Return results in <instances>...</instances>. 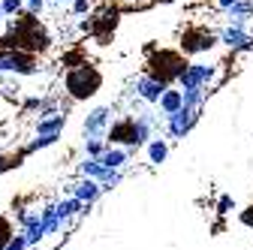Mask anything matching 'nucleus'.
Here are the masks:
<instances>
[{
	"label": "nucleus",
	"mask_w": 253,
	"mask_h": 250,
	"mask_svg": "<svg viewBox=\"0 0 253 250\" xmlns=\"http://www.w3.org/2000/svg\"><path fill=\"white\" fill-rule=\"evenodd\" d=\"M6 48H21V51H40L48 45L45 30L40 27L37 18H18L9 24V37L3 40Z\"/></svg>",
	"instance_id": "f257e3e1"
},
{
	"label": "nucleus",
	"mask_w": 253,
	"mask_h": 250,
	"mask_svg": "<svg viewBox=\"0 0 253 250\" xmlns=\"http://www.w3.org/2000/svg\"><path fill=\"white\" fill-rule=\"evenodd\" d=\"M100 84H103V76L93 67H73L67 73V79H63V87H67V93H70L73 100L93 97V93L100 90Z\"/></svg>",
	"instance_id": "f03ea898"
},
{
	"label": "nucleus",
	"mask_w": 253,
	"mask_h": 250,
	"mask_svg": "<svg viewBox=\"0 0 253 250\" xmlns=\"http://www.w3.org/2000/svg\"><path fill=\"white\" fill-rule=\"evenodd\" d=\"M217 79V67L214 64H202V60H193L187 64L178 76V87H211V82Z\"/></svg>",
	"instance_id": "7ed1b4c3"
},
{
	"label": "nucleus",
	"mask_w": 253,
	"mask_h": 250,
	"mask_svg": "<svg viewBox=\"0 0 253 250\" xmlns=\"http://www.w3.org/2000/svg\"><path fill=\"white\" fill-rule=\"evenodd\" d=\"M199 115H202V106H181L175 115L166 118V133L172 139H184L190 130H193V124L199 121Z\"/></svg>",
	"instance_id": "20e7f679"
},
{
	"label": "nucleus",
	"mask_w": 253,
	"mask_h": 250,
	"mask_svg": "<svg viewBox=\"0 0 253 250\" xmlns=\"http://www.w3.org/2000/svg\"><path fill=\"white\" fill-rule=\"evenodd\" d=\"M214 34L211 30H205V27H190V30H184L181 34V48H184V54H205V51H211L214 48Z\"/></svg>",
	"instance_id": "39448f33"
},
{
	"label": "nucleus",
	"mask_w": 253,
	"mask_h": 250,
	"mask_svg": "<svg viewBox=\"0 0 253 250\" xmlns=\"http://www.w3.org/2000/svg\"><path fill=\"white\" fill-rule=\"evenodd\" d=\"M166 87H169V84H166L163 79H157L154 73H145V76L136 79L133 93H136V100H142L145 106H157V100H160V93H163Z\"/></svg>",
	"instance_id": "423d86ee"
},
{
	"label": "nucleus",
	"mask_w": 253,
	"mask_h": 250,
	"mask_svg": "<svg viewBox=\"0 0 253 250\" xmlns=\"http://www.w3.org/2000/svg\"><path fill=\"white\" fill-rule=\"evenodd\" d=\"M106 142L109 145H126V148H136V133H133V115H124V118H112L109 130H106Z\"/></svg>",
	"instance_id": "0eeeda50"
},
{
	"label": "nucleus",
	"mask_w": 253,
	"mask_h": 250,
	"mask_svg": "<svg viewBox=\"0 0 253 250\" xmlns=\"http://www.w3.org/2000/svg\"><path fill=\"white\" fill-rule=\"evenodd\" d=\"M115 118V109L112 106H97V109H90L84 124H82V130L84 136H103L106 139V130H109V124Z\"/></svg>",
	"instance_id": "6e6552de"
},
{
	"label": "nucleus",
	"mask_w": 253,
	"mask_h": 250,
	"mask_svg": "<svg viewBox=\"0 0 253 250\" xmlns=\"http://www.w3.org/2000/svg\"><path fill=\"white\" fill-rule=\"evenodd\" d=\"M67 193H73V196L82 199L84 205H93V202L103 196V184H100L97 178H84V175H79L73 184H67Z\"/></svg>",
	"instance_id": "1a4fd4ad"
},
{
	"label": "nucleus",
	"mask_w": 253,
	"mask_h": 250,
	"mask_svg": "<svg viewBox=\"0 0 253 250\" xmlns=\"http://www.w3.org/2000/svg\"><path fill=\"white\" fill-rule=\"evenodd\" d=\"M217 40L223 42L226 48H232V51H241V48H250V45H253V34H250L244 24H232V21L220 30Z\"/></svg>",
	"instance_id": "9d476101"
},
{
	"label": "nucleus",
	"mask_w": 253,
	"mask_h": 250,
	"mask_svg": "<svg viewBox=\"0 0 253 250\" xmlns=\"http://www.w3.org/2000/svg\"><path fill=\"white\" fill-rule=\"evenodd\" d=\"M87 208H90V205H84V202H82V199H76L73 193H67L63 199H57V202H54V211H57V217L63 220V226L73 223V220H79V217H84V214H87Z\"/></svg>",
	"instance_id": "9b49d317"
},
{
	"label": "nucleus",
	"mask_w": 253,
	"mask_h": 250,
	"mask_svg": "<svg viewBox=\"0 0 253 250\" xmlns=\"http://www.w3.org/2000/svg\"><path fill=\"white\" fill-rule=\"evenodd\" d=\"M157 130V118L151 109H142V112H133V133H136V148L139 145H148V139L154 136Z\"/></svg>",
	"instance_id": "f8f14e48"
},
{
	"label": "nucleus",
	"mask_w": 253,
	"mask_h": 250,
	"mask_svg": "<svg viewBox=\"0 0 253 250\" xmlns=\"http://www.w3.org/2000/svg\"><path fill=\"white\" fill-rule=\"evenodd\" d=\"M130 151L126 145H106V151L100 154V163L106 169H126V163H130Z\"/></svg>",
	"instance_id": "ddd939ff"
},
{
	"label": "nucleus",
	"mask_w": 253,
	"mask_h": 250,
	"mask_svg": "<svg viewBox=\"0 0 253 250\" xmlns=\"http://www.w3.org/2000/svg\"><path fill=\"white\" fill-rule=\"evenodd\" d=\"M63 127H67V115L57 109L40 115V121H37V133H63Z\"/></svg>",
	"instance_id": "4468645a"
},
{
	"label": "nucleus",
	"mask_w": 253,
	"mask_h": 250,
	"mask_svg": "<svg viewBox=\"0 0 253 250\" xmlns=\"http://www.w3.org/2000/svg\"><path fill=\"white\" fill-rule=\"evenodd\" d=\"M157 106H160L163 118L175 115V112L184 106V93H181V87H166V90L160 93V100H157Z\"/></svg>",
	"instance_id": "2eb2a0df"
},
{
	"label": "nucleus",
	"mask_w": 253,
	"mask_h": 250,
	"mask_svg": "<svg viewBox=\"0 0 253 250\" xmlns=\"http://www.w3.org/2000/svg\"><path fill=\"white\" fill-rule=\"evenodd\" d=\"M145 154H148V163H151V166H160V163H166V157H169V142L160 139V136H151L148 145H145Z\"/></svg>",
	"instance_id": "dca6fc26"
},
{
	"label": "nucleus",
	"mask_w": 253,
	"mask_h": 250,
	"mask_svg": "<svg viewBox=\"0 0 253 250\" xmlns=\"http://www.w3.org/2000/svg\"><path fill=\"white\" fill-rule=\"evenodd\" d=\"M40 220H42V229H45V235H57L60 229H63V220L57 217V211H54V202H45V205H40Z\"/></svg>",
	"instance_id": "f3484780"
},
{
	"label": "nucleus",
	"mask_w": 253,
	"mask_h": 250,
	"mask_svg": "<svg viewBox=\"0 0 253 250\" xmlns=\"http://www.w3.org/2000/svg\"><path fill=\"white\" fill-rule=\"evenodd\" d=\"M109 172H115V169H106V166L100 163V157H84V160L79 163V175H84V178H97L100 184L106 181Z\"/></svg>",
	"instance_id": "a211bd4d"
},
{
	"label": "nucleus",
	"mask_w": 253,
	"mask_h": 250,
	"mask_svg": "<svg viewBox=\"0 0 253 250\" xmlns=\"http://www.w3.org/2000/svg\"><path fill=\"white\" fill-rule=\"evenodd\" d=\"M21 235H24L27 247H40V244H42V238H45L42 220H37V223H27V226H21Z\"/></svg>",
	"instance_id": "6ab92c4d"
},
{
	"label": "nucleus",
	"mask_w": 253,
	"mask_h": 250,
	"mask_svg": "<svg viewBox=\"0 0 253 250\" xmlns=\"http://www.w3.org/2000/svg\"><path fill=\"white\" fill-rule=\"evenodd\" d=\"M106 139L103 136H84V157H100V154L106 151Z\"/></svg>",
	"instance_id": "aec40b11"
},
{
	"label": "nucleus",
	"mask_w": 253,
	"mask_h": 250,
	"mask_svg": "<svg viewBox=\"0 0 253 250\" xmlns=\"http://www.w3.org/2000/svg\"><path fill=\"white\" fill-rule=\"evenodd\" d=\"M18 166H21V154H0V175L9 169H18Z\"/></svg>",
	"instance_id": "412c9836"
},
{
	"label": "nucleus",
	"mask_w": 253,
	"mask_h": 250,
	"mask_svg": "<svg viewBox=\"0 0 253 250\" xmlns=\"http://www.w3.org/2000/svg\"><path fill=\"white\" fill-rule=\"evenodd\" d=\"M24 9V0H0V12L3 15H18Z\"/></svg>",
	"instance_id": "4be33fe9"
},
{
	"label": "nucleus",
	"mask_w": 253,
	"mask_h": 250,
	"mask_svg": "<svg viewBox=\"0 0 253 250\" xmlns=\"http://www.w3.org/2000/svg\"><path fill=\"white\" fill-rule=\"evenodd\" d=\"M3 250H30V247H27V241H24V235H21V229L9 235V241L3 244Z\"/></svg>",
	"instance_id": "5701e85b"
},
{
	"label": "nucleus",
	"mask_w": 253,
	"mask_h": 250,
	"mask_svg": "<svg viewBox=\"0 0 253 250\" xmlns=\"http://www.w3.org/2000/svg\"><path fill=\"white\" fill-rule=\"evenodd\" d=\"M12 232H15V229H12V223H9V217H3V214H0V244H6Z\"/></svg>",
	"instance_id": "b1692460"
},
{
	"label": "nucleus",
	"mask_w": 253,
	"mask_h": 250,
	"mask_svg": "<svg viewBox=\"0 0 253 250\" xmlns=\"http://www.w3.org/2000/svg\"><path fill=\"white\" fill-rule=\"evenodd\" d=\"M229 211H235V199L232 196H220L217 199V214H229Z\"/></svg>",
	"instance_id": "393cba45"
},
{
	"label": "nucleus",
	"mask_w": 253,
	"mask_h": 250,
	"mask_svg": "<svg viewBox=\"0 0 253 250\" xmlns=\"http://www.w3.org/2000/svg\"><path fill=\"white\" fill-rule=\"evenodd\" d=\"M90 9V0H73V12L76 15H82V12H87Z\"/></svg>",
	"instance_id": "a878e982"
},
{
	"label": "nucleus",
	"mask_w": 253,
	"mask_h": 250,
	"mask_svg": "<svg viewBox=\"0 0 253 250\" xmlns=\"http://www.w3.org/2000/svg\"><path fill=\"white\" fill-rule=\"evenodd\" d=\"M42 3H45V0H24V6H27L30 12H40V9H42Z\"/></svg>",
	"instance_id": "bb28decb"
},
{
	"label": "nucleus",
	"mask_w": 253,
	"mask_h": 250,
	"mask_svg": "<svg viewBox=\"0 0 253 250\" xmlns=\"http://www.w3.org/2000/svg\"><path fill=\"white\" fill-rule=\"evenodd\" d=\"M241 223H244V226H253V205L241 214Z\"/></svg>",
	"instance_id": "cd10ccee"
},
{
	"label": "nucleus",
	"mask_w": 253,
	"mask_h": 250,
	"mask_svg": "<svg viewBox=\"0 0 253 250\" xmlns=\"http://www.w3.org/2000/svg\"><path fill=\"white\" fill-rule=\"evenodd\" d=\"M214 3H217V9H223V12H226L229 6H235V3H238V0H214Z\"/></svg>",
	"instance_id": "c85d7f7f"
},
{
	"label": "nucleus",
	"mask_w": 253,
	"mask_h": 250,
	"mask_svg": "<svg viewBox=\"0 0 253 250\" xmlns=\"http://www.w3.org/2000/svg\"><path fill=\"white\" fill-rule=\"evenodd\" d=\"M54 3H73V0H54Z\"/></svg>",
	"instance_id": "c756f323"
},
{
	"label": "nucleus",
	"mask_w": 253,
	"mask_h": 250,
	"mask_svg": "<svg viewBox=\"0 0 253 250\" xmlns=\"http://www.w3.org/2000/svg\"><path fill=\"white\" fill-rule=\"evenodd\" d=\"M0 18H3V12H0Z\"/></svg>",
	"instance_id": "7c9ffc66"
},
{
	"label": "nucleus",
	"mask_w": 253,
	"mask_h": 250,
	"mask_svg": "<svg viewBox=\"0 0 253 250\" xmlns=\"http://www.w3.org/2000/svg\"><path fill=\"white\" fill-rule=\"evenodd\" d=\"M0 250H3V244H0Z\"/></svg>",
	"instance_id": "2f4dec72"
}]
</instances>
